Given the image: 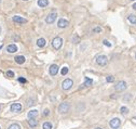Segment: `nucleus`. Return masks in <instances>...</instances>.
<instances>
[{
  "mask_svg": "<svg viewBox=\"0 0 136 129\" xmlns=\"http://www.w3.org/2000/svg\"><path fill=\"white\" fill-rule=\"evenodd\" d=\"M52 46H53V48L56 49V50L61 49V47L63 46V39H62L61 37H55L52 40Z\"/></svg>",
  "mask_w": 136,
  "mask_h": 129,
  "instance_id": "nucleus-1",
  "label": "nucleus"
},
{
  "mask_svg": "<svg viewBox=\"0 0 136 129\" xmlns=\"http://www.w3.org/2000/svg\"><path fill=\"white\" fill-rule=\"evenodd\" d=\"M69 109H70V105H69V103H67V102H63L62 104H59V106H58V111H59V113H62V114H65V113H67V112H69Z\"/></svg>",
  "mask_w": 136,
  "mask_h": 129,
  "instance_id": "nucleus-2",
  "label": "nucleus"
},
{
  "mask_svg": "<svg viewBox=\"0 0 136 129\" xmlns=\"http://www.w3.org/2000/svg\"><path fill=\"white\" fill-rule=\"evenodd\" d=\"M95 61L100 66H105L108 63V59H107V57H105V55H98Z\"/></svg>",
  "mask_w": 136,
  "mask_h": 129,
  "instance_id": "nucleus-3",
  "label": "nucleus"
},
{
  "mask_svg": "<svg viewBox=\"0 0 136 129\" xmlns=\"http://www.w3.org/2000/svg\"><path fill=\"white\" fill-rule=\"evenodd\" d=\"M126 83L125 81H119L118 84H117L116 86H115V89H116V91H118V92H122V91H124L126 89Z\"/></svg>",
  "mask_w": 136,
  "mask_h": 129,
  "instance_id": "nucleus-4",
  "label": "nucleus"
},
{
  "mask_svg": "<svg viewBox=\"0 0 136 129\" xmlns=\"http://www.w3.org/2000/svg\"><path fill=\"white\" fill-rule=\"evenodd\" d=\"M73 85V81L71 80V79H65V80L62 83V88L64 89V90H69V89L72 87Z\"/></svg>",
  "mask_w": 136,
  "mask_h": 129,
  "instance_id": "nucleus-5",
  "label": "nucleus"
},
{
  "mask_svg": "<svg viewBox=\"0 0 136 129\" xmlns=\"http://www.w3.org/2000/svg\"><path fill=\"white\" fill-rule=\"evenodd\" d=\"M120 124H121V121H120L119 118H112L111 120H110L109 125L112 129H117V128L120 127Z\"/></svg>",
  "mask_w": 136,
  "mask_h": 129,
  "instance_id": "nucleus-6",
  "label": "nucleus"
},
{
  "mask_svg": "<svg viewBox=\"0 0 136 129\" xmlns=\"http://www.w3.org/2000/svg\"><path fill=\"white\" fill-rule=\"evenodd\" d=\"M56 17H57V14L55 12L50 13V14L47 16V18H45V22H47L48 24H52V23H54V21L56 20Z\"/></svg>",
  "mask_w": 136,
  "mask_h": 129,
  "instance_id": "nucleus-7",
  "label": "nucleus"
},
{
  "mask_svg": "<svg viewBox=\"0 0 136 129\" xmlns=\"http://www.w3.org/2000/svg\"><path fill=\"white\" fill-rule=\"evenodd\" d=\"M11 112H14V113H18V112L22 111V105H21V103H13L12 105H11Z\"/></svg>",
  "mask_w": 136,
  "mask_h": 129,
  "instance_id": "nucleus-8",
  "label": "nucleus"
},
{
  "mask_svg": "<svg viewBox=\"0 0 136 129\" xmlns=\"http://www.w3.org/2000/svg\"><path fill=\"white\" fill-rule=\"evenodd\" d=\"M12 20H13V22L18 23V24H25V23L27 22V20H26V18L22 17V16H18V15L13 16V17H12Z\"/></svg>",
  "mask_w": 136,
  "mask_h": 129,
  "instance_id": "nucleus-9",
  "label": "nucleus"
},
{
  "mask_svg": "<svg viewBox=\"0 0 136 129\" xmlns=\"http://www.w3.org/2000/svg\"><path fill=\"white\" fill-rule=\"evenodd\" d=\"M69 25L68 21L67 20H64V18H59V21L57 22V26L59 27V28H66Z\"/></svg>",
  "mask_w": 136,
  "mask_h": 129,
  "instance_id": "nucleus-10",
  "label": "nucleus"
},
{
  "mask_svg": "<svg viewBox=\"0 0 136 129\" xmlns=\"http://www.w3.org/2000/svg\"><path fill=\"white\" fill-rule=\"evenodd\" d=\"M58 73V66H57L56 64H53L50 66V75H52V76H55V75Z\"/></svg>",
  "mask_w": 136,
  "mask_h": 129,
  "instance_id": "nucleus-11",
  "label": "nucleus"
},
{
  "mask_svg": "<svg viewBox=\"0 0 136 129\" xmlns=\"http://www.w3.org/2000/svg\"><path fill=\"white\" fill-rule=\"evenodd\" d=\"M7 51H8L9 53H14L17 51V47L15 46V44H9V46L7 47Z\"/></svg>",
  "mask_w": 136,
  "mask_h": 129,
  "instance_id": "nucleus-12",
  "label": "nucleus"
},
{
  "mask_svg": "<svg viewBox=\"0 0 136 129\" xmlns=\"http://www.w3.org/2000/svg\"><path fill=\"white\" fill-rule=\"evenodd\" d=\"M37 116H38V111H37V110H31V111L28 112V118L29 119L36 118Z\"/></svg>",
  "mask_w": 136,
  "mask_h": 129,
  "instance_id": "nucleus-13",
  "label": "nucleus"
},
{
  "mask_svg": "<svg viewBox=\"0 0 136 129\" xmlns=\"http://www.w3.org/2000/svg\"><path fill=\"white\" fill-rule=\"evenodd\" d=\"M15 62L17 63V64H23V63H25V57H23V55H17V57H15Z\"/></svg>",
  "mask_w": 136,
  "mask_h": 129,
  "instance_id": "nucleus-14",
  "label": "nucleus"
},
{
  "mask_svg": "<svg viewBox=\"0 0 136 129\" xmlns=\"http://www.w3.org/2000/svg\"><path fill=\"white\" fill-rule=\"evenodd\" d=\"M45 44H47V41H45L44 38H39L38 40H37V46L40 47V48H43Z\"/></svg>",
  "mask_w": 136,
  "mask_h": 129,
  "instance_id": "nucleus-15",
  "label": "nucleus"
},
{
  "mask_svg": "<svg viewBox=\"0 0 136 129\" xmlns=\"http://www.w3.org/2000/svg\"><path fill=\"white\" fill-rule=\"evenodd\" d=\"M92 84H93V79L89 78V77H84V84L82 85V87H84V86L90 87V86H92Z\"/></svg>",
  "mask_w": 136,
  "mask_h": 129,
  "instance_id": "nucleus-16",
  "label": "nucleus"
},
{
  "mask_svg": "<svg viewBox=\"0 0 136 129\" xmlns=\"http://www.w3.org/2000/svg\"><path fill=\"white\" fill-rule=\"evenodd\" d=\"M49 4V0H38V6L40 8H44Z\"/></svg>",
  "mask_w": 136,
  "mask_h": 129,
  "instance_id": "nucleus-17",
  "label": "nucleus"
},
{
  "mask_svg": "<svg viewBox=\"0 0 136 129\" xmlns=\"http://www.w3.org/2000/svg\"><path fill=\"white\" fill-rule=\"evenodd\" d=\"M28 124H29V126H30V127H37V126H38V121L36 120V119L35 118H33V119H28Z\"/></svg>",
  "mask_w": 136,
  "mask_h": 129,
  "instance_id": "nucleus-18",
  "label": "nucleus"
},
{
  "mask_svg": "<svg viewBox=\"0 0 136 129\" xmlns=\"http://www.w3.org/2000/svg\"><path fill=\"white\" fill-rule=\"evenodd\" d=\"M128 20L130 21L132 24H136V15H133V14L129 15V16H128Z\"/></svg>",
  "mask_w": 136,
  "mask_h": 129,
  "instance_id": "nucleus-19",
  "label": "nucleus"
},
{
  "mask_svg": "<svg viewBox=\"0 0 136 129\" xmlns=\"http://www.w3.org/2000/svg\"><path fill=\"white\" fill-rule=\"evenodd\" d=\"M106 81H107V83H114V81H115V77L111 76V75H108V76L106 77Z\"/></svg>",
  "mask_w": 136,
  "mask_h": 129,
  "instance_id": "nucleus-20",
  "label": "nucleus"
},
{
  "mask_svg": "<svg viewBox=\"0 0 136 129\" xmlns=\"http://www.w3.org/2000/svg\"><path fill=\"white\" fill-rule=\"evenodd\" d=\"M43 129H52V124L47 121V123L43 124Z\"/></svg>",
  "mask_w": 136,
  "mask_h": 129,
  "instance_id": "nucleus-21",
  "label": "nucleus"
},
{
  "mask_svg": "<svg viewBox=\"0 0 136 129\" xmlns=\"http://www.w3.org/2000/svg\"><path fill=\"white\" fill-rule=\"evenodd\" d=\"M9 129H21V126L18 124H12V125H10Z\"/></svg>",
  "mask_w": 136,
  "mask_h": 129,
  "instance_id": "nucleus-22",
  "label": "nucleus"
},
{
  "mask_svg": "<svg viewBox=\"0 0 136 129\" xmlns=\"http://www.w3.org/2000/svg\"><path fill=\"white\" fill-rule=\"evenodd\" d=\"M120 112H121L122 114H126L129 112V109L128 107H125V106H122L121 109H120Z\"/></svg>",
  "mask_w": 136,
  "mask_h": 129,
  "instance_id": "nucleus-23",
  "label": "nucleus"
},
{
  "mask_svg": "<svg viewBox=\"0 0 136 129\" xmlns=\"http://www.w3.org/2000/svg\"><path fill=\"white\" fill-rule=\"evenodd\" d=\"M68 73V67H63V69H62V71H61V74L62 75H66Z\"/></svg>",
  "mask_w": 136,
  "mask_h": 129,
  "instance_id": "nucleus-24",
  "label": "nucleus"
},
{
  "mask_svg": "<svg viewBox=\"0 0 136 129\" xmlns=\"http://www.w3.org/2000/svg\"><path fill=\"white\" fill-rule=\"evenodd\" d=\"M7 76L8 77H14V73H13L12 71H8L7 72Z\"/></svg>",
  "mask_w": 136,
  "mask_h": 129,
  "instance_id": "nucleus-25",
  "label": "nucleus"
},
{
  "mask_svg": "<svg viewBox=\"0 0 136 129\" xmlns=\"http://www.w3.org/2000/svg\"><path fill=\"white\" fill-rule=\"evenodd\" d=\"M103 43L105 44L106 47H111V43H110L108 40H104V41H103Z\"/></svg>",
  "mask_w": 136,
  "mask_h": 129,
  "instance_id": "nucleus-26",
  "label": "nucleus"
},
{
  "mask_svg": "<svg viewBox=\"0 0 136 129\" xmlns=\"http://www.w3.org/2000/svg\"><path fill=\"white\" fill-rule=\"evenodd\" d=\"M18 81H20V83H22V84H25V83H26V79L23 78V77H20V78H18Z\"/></svg>",
  "mask_w": 136,
  "mask_h": 129,
  "instance_id": "nucleus-27",
  "label": "nucleus"
},
{
  "mask_svg": "<svg viewBox=\"0 0 136 129\" xmlns=\"http://www.w3.org/2000/svg\"><path fill=\"white\" fill-rule=\"evenodd\" d=\"M93 32H94V33H100V32H102V29H100V27H96V28L93 29Z\"/></svg>",
  "mask_w": 136,
  "mask_h": 129,
  "instance_id": "nucleus-28",
  "label": "nucleus"
},
{
  "mask_svg": "<svg viewBox=\"0 0 136 129\" xmlns=\"http://www.w3.org/2000/svg\"><path fill=\"white\" fill-rule=\"evenodd\" d=\"M49 112H50V111L47 109V110H44V113H43V114H44L45 116H48V115H49Z\"/></svg>",
  "mask_w": 136,
  "mask_h": 129,
  "instance_id": "nucleus-29",
  "label": "nucleus"
},
{
  "mask_svg": "<svg viewBox=\"0 0 136 129\" xmlns=\"http://www.w3.org/2000/svg\"><path fill=\"white\" fill-rule=\"evenodd\" d=\"M133 9H135V10H136V3L133 4Z\"/></svg>",
  "mask_w": 136,
  "mask_h": 129,
  "instance_id": "nucleus-30",
  "label": "nucleus"
},
{
  "mask_svg": "<svg viewBox=\"0 0 136 129\" xmlns=\"http://www.w3.org/2000/svg\"><path fill=\"white\" fill-rule=\"evenodd\" d=\"M96 129H103V128H100V127H98V128H96Z\"/></svg>",
  "mask_w": 136,
  "mask_h": 129,
  "instance_id": "nucleus-31",
  "label": "nucleus"
},
{
  "mask_svg": "<svg viewBox=\"0 0 136 129\" xmlns=\"http://www.w3.org/2000/svg\"><path fill=\"white\" fill-rule=\"evenodd\" d=\"M2 48V46H1V44H0V49H1Z\"/></svg>",
  "mask_w": 136,
  "mask_h": 129,
  "instance_id": "nucleus-32",
  "label": "nucleus"
},
{
  "mask_svg": "<svg viewBox=\"0 0 136 129\" xmlns=\"http://www.w3.org/2000/svg\"><path fill=\"white\" fill-rule=\"evenodd\" d=\"M23 1H28V0H23Z\"/></svg>",
  "mask_w": 136,
  "mask_h": 129,
  "instance_id": "nucleus-33",
  "label": "nucleus"
},
{
  "mask_svg": "<svg viewBox=\"0 0 136 129\" xmlns=\"http://www.w3.org/2000/svg\"><path fill=\"white\" fill-rule=\"evenodd\" d=\"M0 33H1V27H0Z\"/></svg>",
  "mask_w": 136,
  "mask_h": 129,
  "instance_id": "nucleus-34",
  "label": "nucleus"
},
{
  "mask_svg": "<svg viewBox=\"0 0 136 129\" xmlns=\"http://www.w3.org/2000/svg\"><path fill=\"white\" fill-rule=\"evenodd\" d=\"M0 110H1V106H0Z\"/></svg>",
  "mask_w": 136,
  "mask_h": 129,
  "instance_id": "nucleus-35",
  "label": "nucleus"
},
{
  "mask_svg": "<svg viewBox=\"0 0 136 129\" xmlns=\"http://www.w3.org/2000/svg\"><path fill=\"white\" fill-rule=\"evenodd\" d=\"M0 2H1V0H0Z\"/></svg>",
  "mask_w": 136,
  "mask_h": 129,
  "instance_id": "nucleus-36",
  "label": "nucleus"
},
{
  "mask_svg": "<svg viewBox=\"0 0 136 129\" xmlns=\"http://www.w3.org/2000/svg\"><path fill=\"white\" fill-rule=\"evenodd\" d=\"M131 1H133V0H131Z\"/></svg>",
  "mask_w": 136,
  "mask_h": 129,
  "instance_id": "nucleus-37",
  "label": "nucleus"
}]
</instances>
